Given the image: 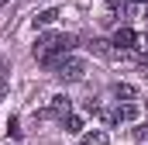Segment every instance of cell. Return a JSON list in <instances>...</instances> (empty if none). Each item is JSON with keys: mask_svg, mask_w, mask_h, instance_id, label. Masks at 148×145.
I'll list each match as a JSON object with an SVG mask.
<instances>
[{"mask_svg": "<svg viewBox=\"0 0 148 145\" xmlns=\"http://www.w3.org/2000/svg\"><path fill=\"white\" fill-rule=\"evenodd\" d=\"M48 69L55 72L62 83H76V79H83V76H86V62H83L79 55H73V52H66V55L52 59V62H48Z\"/></svg>", "mask_w": 148, "mask_h": 145, "instance_id": "2", "label": "cell"}, {"mask_svg": "<svg viewBox=\"0 0 148 145\" xmlns=\"http://www.w3.org/2000/svg\"><path fill=\"white\" fill-rule=\"evenodd\" d=\"M76 38L66 35V31H48V35H41L35 41V59L38 62H52V59H59V55H66V52H73Z\"/></svg>", "mask_w": 148, "mask_h": 145, "instance_id": "1", "label": "cell"}, {"mask_svg": "<svg viewBox=\"0 0 148 145\" xmlns=\"http://www.w3.org/2000/svg\"><path fill=\"white\" fill-rule=\"evenodd\" d=\"M145 69H148V55H145Z\"/></svg>", "mask_w": 148, "mask_h": 145, "instance_id": "17", "label": "cell"}, {"mask_svg": "<svg viewBox=\"0 0 148 145\" xmlns=\"http://www.w3.org/2000/svg\"><path fill=\"white\" fill-rule=\"evenodd\" d=\"M114 45H117V48H124V52H127V48H134V41H138V35H134V31H131V28H117V31H114V38H110Z\"/></svg>", "mask_w": 148, "mask_h": 145, "instance_id": "5", "label": "cell"}, {"mask_svg": "<svg viewBox=\"0 0 148 145\" xmlns=\"http://www.w3.org/2000/svg\"><path fill=\"white\" fill-rule=\"evenodd\" d=\"M7 145H14V142H7Z\"/></svg>", "mask_w": 148, "mask_h": 145, "instance_id": "18", "label": "cell"}, {"mask_svg": "<svg viewBox=\"0 0 148 145\" xmlns=\"http://www.w3.org/2000/svg\"><path fill=\"white\" fill-rule=\"evenodd\" d=\"M134 3H148V0H134Z\"/></svg>", "mask_w": 148, "mask_h": 145, "instance_id": "16", "label": "cell"}, {"mask_svg": "<svg viewBox=\"0 0 148 145\" xmlns=\"http://www.w3.org/2000/svg\"><path fill=\"white\" fill-rule=\"evenodd\" d=\"M7 69H10V62H7V59H0V100L7 97Z\"/></svg>", "mask_w": 148, "mask_h": 145, "instance_id": "11", "label": "cell"}, {"mask_svg": "<svg viewBox=\"0 0 148 145\" xmlns=\"http://www.w3.org/2000/svg\"><path fill=\"white\" fill-rule=\"evenodd\" d=\"M134 48H138L141 55H148V35H138V41H134Z\"/></svg>", "mask_w": 148, "mask_h": 145, "instance_id": "13", "label": "cell"}, {"mask_svg": "<svg viewBox=\"0 0 148 145\" xmlns=\"http://www.w3.org/2000/svg\"><path fill=\"white\" fill-rule=\"evenodd\" d=\"M114 114H117V121H138L141 117V107L134 100H117V110Z\"/></svg>", "mask_w": 148, "mask_h": 145, "instance_id": "4", "label": "cell"}, {"mask_svg": "<svg viewBox=\"0 0 148 145\" xmlns=\"http://www.w3.org/2000/svg\"><path fill=\"white\" fill-rule=\"evenodd\" d=\"M59 21V7H48V10H38L35 17H31V24L35 28H48V24H55Z\"/></svg>", "mask_w": 148, "mask_h": 145, "instance_id": "7", "label": "cell"}, {"mask_svg": "<svg viewBox=\"0 0 148 145\" xmlns=\"http://www.w3.org/2000/svg\"><path fill=\"white\" fill-rule=\"evenodd\" d=\"M110 93H114V100H138V90L131 83H114Z\"/></svg>", "mask_w": 148, "mask_h": 145, "instance_id": "8", "label": "cell"}, {"mask_svg": "<svg viewBox=\"0 0 148 145\" xmlns=\"http://www.w3.org/2000/svg\"><path fill=\"white\" fill-rule=\"evenodd\" d=\"M7 135H10V138H21V124H17V117L7 121Z\"/></svg>", "mask_w": 148, "mask_h": 145, "instance_id": "12", "label": "cell"}, {"mask_svg": "<svg viewBox=\"0 0 148 145\" xmlns=\"http://www.w3.org/2000/svg\"><path fill=\"white\" fill-rule=\"evenodd\" d=\"M48 114H52V117H69V114H73L69 97H62V93H59V97H52V107H48Z\"/></svg>", "mask_w": 148, "mask_h": 145, "instance_id": "6", "label": "cell"}, {"mask_svg": "<svg viewBox=\"0 0 148 145\" xmlns=\"http://www.w3.org/2000/svg\"><path fill=\"white\" fill-rule=\"evenodd\" d=\"M90 52L100 55V59H107V62H124V59H127L124 48H117L114 41H103V38H93V41H90Z\"/></svg>", "mask_w": 148, "mask_h": 145, "instance_id": "3", "label": "cell"}, {"mask_svg": "<svg viewBox=\"0 0 148 145\" xmlns=\"http://www.w3.org/2000/svg\"><path fill=\"white\" fill-rule=\"evenodd\" d=\"M62 124H66V131H73V135H79V131H83V117H79V114L62 117Z\"/></svg>", "mask_w": 148, "mask_h": 145, "instance_id": "10", "label": "cell"}, {"mask_svg": "<svg viewBox=\"0 0 148 145\" xmlns=\"http://www.w3.org/2000/svg\"><path fill=\"white\" fill-rule=\"evenodd\" d=\"M134 138H141V142H145V138H148V128H134Z\"/></svg>", "mask_w": 148, "mask_h": 145, "instance_id": "14", "label": "cell"}, {"mask_svg": "<svg viewBox=\"0 0 148 145\" xmlns=\"http://www.w3.org/2000/svg\"><path fill=\"white\" fill-rule=\"evenodd\" d=\"M83 145H110V135L93 128V131H83Z\"/></svg>", "mask_w": 148, "mask_h": 145, "instance_id": "9", "label": "cell"}, {"mask_svg": "<svg viewBox=\"0 0 148 145\" xmlns=\"http://www.w3.org/2000/svg\"><path fill=\"white\" fill-rule=\"evenodd\" d=\"M3 3H10V0H0V7H3Z\"/></svg>", "mask_w": 148, "mask_h": 145, "instance_id": "15", "label": "cell"}]
</instances>
